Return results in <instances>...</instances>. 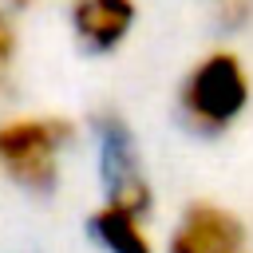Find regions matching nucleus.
I'll use <instances>...</instances> for the list:
<instances>
[{
	"label": "nucleus",
	"instance_id": "7",
	"mask_svg": "<svg viewBox=\"0 0 253 253\" xmlns=\"http://www.w3.org/2000/svg\"><path fill=\"white\" fill-rule=\"evenodd\" d=\"M16 59H20V28H16V16L0 4V99L12 95Z\"/></svg>",
	"mask_w": 253,
	"mask_h": 253
},
{
	"label": "nucleus",
	"instance_id": "4",
	"mask_svg": "<svg viewBox=\"0 0 253 253\" xmlns=\"http://www.w3.org/2000/svg\"><path fill=\"white\" fill-rule=\"evenodd\" d=\"M241 245H245V225L237 221V213L213 202H194L178 217L166 253H241Z\"/></svg>",
	"mask_w": 253,
	"mask_h": 253
},
{
	"label": "nucleus",
	"instance_id": "3",
	"mask_svg": "<svg viewBox=\"0 0 253 253\" xmlns=\"http://www.w3.org/2000/svg\"><path fill=\"white\" fill-rule=\"evenodd\" d=\"M95 130V150H99V182L107 194V206H119L126 213L146 217L154 206L150 178L142 166V150L134 142V130L119 111H95L91 119Z\"/></svg>",
	"mask_w": 253,
	"mask_h": 253
},
{
	"label": "nucleus",
	"instance_id": "6",
	"mask_svg": "<svg viewBox=\"0 0 253 253\" xmlns=\"http://www.w3.org/2000/svg\"><path fill=\"white\" fill-rule=\"evenodd\" d=\"M87 233L103 253H154V245H150V237L142 229V217L126 213L119 206H107V202L99 210H91Z\"/></svg>",
	"mask_w": 253,
	"mask_h": 253
},
{
	"label": "nucleus",
	"instance_id": "2",
	"mask_svg": "<svg viewBox=\"0 0 253 253\" xmlns=\"http://www.w3.org/2000/svg\"><path fill=\"white\" fill-rule=\"evenodd\" d=\"M245 103H249V75L233 51H210L178 91V111L186 126L202 134H217L233 126Z\"/></svg>",
	"mask_w": 253,
	"mask_h": 253
},
{
	"label": "nucleus",
	"instance_id": "1",
	"mask_svg": "<svg viewBox=\"0 0 253 253\" xmlns=\"http://www.w3.org/2000/svg\"><path fill=\"white\" fill-rule=\"evenodd\" d=\"M75 142V123L63 115H12L0 119V170L20 190L47 198L59 186L63 154Z\"/></svg>",
	"mask_w": 253,
	"mask_h": 253
},
{
	"label": "nucleus",
	"instance_id": "8",
	"mask_svg": "<svg viewBox=\"0 0 253 253\" xmlns=\"http://www.w3.org/2000/svg\"><path fill=\"white\" fill-rule=\"evenodd\" d=\"M32 4H36V0H4L8 12H24V8H32Z\"/></svg>",
	"mask_w": 253,
	"mask_h": 253
},
{
	"label": "nucleus",
	"instance_id": "5",
	"mask_svg": "<svg viewBox=\"0 0 253 253\" xmlns=\"http://www.w3.org/2000/svg\"><path fill=\"white\" fill-rule=\"evenodd\" d=\"M67 24H71V36L83 51L107 55L134 28V0H71Z\"/></svg>",
	"mask_w": 253,
	"mask_h": 253
}]
</instances>
